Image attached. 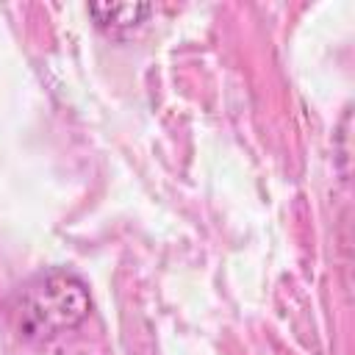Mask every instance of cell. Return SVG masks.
<instances>
[{"label": "cell", "mask_w": 355, "mask_h": 355, "mask_svg": "<svg viewBox=\"0 0 355 355\" xmlns=\"http://www.w3.org/2000/svg\"><path fill=\"white\" fill-rule=\"evenodd\" d=\"M150 11H153L150 3H92L89 6V14L94 17L97 28L111 36H125L128 31L141 25V19Z\"/></svg>", "instance_id": "2"}, {"label": "cell", "mask_w": 355, "mask_h": 355, "mask_svg": "<svg viewBox=\"0 0 355 355\" xmlns=\"http://www.w3.org/2000/svg\"><path fill=\"white\" fill-rule=\"evenodd\" d=\"M89 311L92 297L86 283L67 269H50L36 275L22 286L14 300L17 327L25 338L33 341H47L75 330L86 322Z\"/></svg>", "instance_id": "1"}]
</instances>
